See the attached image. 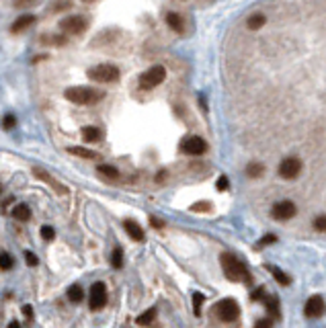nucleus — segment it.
I'll use <instances>...</instances> for the list:
<instances>
[{"label":"nucleus","instance_id":"f257e3e1","mask_svg":"<svg viewBox=\"0 0 326 328\" xmlns=\"http://www.w3.org/2000/svg\"><path fill=\"white\" fill-rule=\"evenodd\" d=\"M220 263H222V269H224V275L228 277L230 281H250V273L249 269L244 267V263H240L238 258L230 252H224L220 256Z\"/></svg>","mask_w":326,"mask_h":328},{"label":"nucleus","instance_id":"f3484780","mask_svg":"<svg viewBox=\"0 0 326 328\" xmlns=\"http://www.w3.org/2000/svg\"><path fill=\"white\" fill-rule=\"evenodd\" d=\"M265 306H267V312H269L271 320H277V318H279V300H277V297L269 295L265 300Z\"/></svg>","mask_w":326,"mask_h":328},{"label":"nucleus","instance_id":"1a4fd4ad","mask_svg":"<svg viewBox=\"0 0 326 328\" xmlns=\"http://www.w3.org/2000/svg\"><path fill=\"white\" fill-rule=\"evenodd\" d=\"M91 310H101V308H105L107 304V287L103 281H96L93 283L91 287Z\"/></svg>","mask_w":326,"mask_h":328},{"label":"nucleus","instance_id":"cd10ccee","mask_svg":"<svg viewBox=\"0 0 326 328\" xmlns=\"http://www.w3.org/2000/svg\"><path fill=\"white\" fill-rule=\"evenodd\" d=\"M203 300H205V297H203L201 293H193V310H195L197 316L201 314V304H203Z\"/></svg>","mask_w":326,"mask_h":328},{"label":"nucleus","instance_id":"aec40b11","mask_svg":"<svg viewBox=\"0 0 326 328\" xmlns=\"http://www.w3.org/2000/svg\"><path fill=\"white\" fill-rule=\"evenodd\" d=\"M267 269H269L271 271V275L275 277V279H277L281 285H289L291 283V279H289V277L288 275H285L281 269H277V267H273V265H267Z\"/></svg>","mask_w":326,"mask_h":328},{"label":"nucleus","instance_id":"5701e85b","mask_svg":"<svg viewBox=\"0 0 326 328\" xmlns=\"http://www.w3.org/2000/svg\"><path fill=\"white\" fill-rule=\"evenodd\" d=\"M98 171V174H103V176H107V178H119V171H117L115 166H109V164H101L96 168Z\"/></svg>","mask_w":326,"mask_h":328},{"label":"nucleus","instance_id":"72a5a7b5","mask_svg":"<svg viewBox=\"0 0 326 328\" xmlns=\"http://www.w3.org/2000/svg\"><path fill=\"white\" fill-rule=\"evenodd\" d=\"M210 203H195L193 207H191V212H210Z\"/></svg>","mask_w":326,"mask_h":328},{"label":"nucleus","instance_id":"dca6fc26","mask_svg":"<svg viewBox=\"0 0 326 328\" xmlns=\"http://www.w3.org/2000/svg\"><path fill=\"white\" fill-rule=\"evenodd\" d=\"M101 129L98 127H93V125H86V127H82V140L84 142H88V144H95V142H98L101 140Z\"/></svg>","mask_w":326,"mask_h":328},{"label":"nucleus","instance_id":"f704fd0d","mask_svg":"<svg viewBox=\"0 0 326 328\" xmlns=\"http://www.w3.org/2000/svg\"><path fill=\"white\" fill-rule=\"evenodd\" d=\"M226 189H228V178L220 176L217 178V191H226Z\"/></svg>","mask_w":326,"mask_h":328},{"label":"nucleus","instance_id":"b1692460","mask_svg":"<svg viewBox=\"0 0 326 328\" xmlns=\"http://www.w3.org/2000/svg\"><path fill=\"white\" fill-rule=\"evenodd\" d=\"M29 215H31V212H29L27 205H15L13 217H17V220H29Z\"/></svg>","mask_w":326,"mask_h":328},{"label":"nucleus","instance_id":"393cba45","mask_svg":"<svg viewBox=\"0 0 326 328\" xmlns=\"http://www.w3.org/2000/svg\"><path fill=\"white\" fill-rule=\"evenodd\" d=\"M261 174H263V164H259V162H252L246 168V176H250V178H256Z\"/></svg>","mask_w":326,"mask_h":328},{"label":"nucleus","instance_id":"473e14b6","mask_svg":"<svg viewBox=\"0 0 326 328\" xmlns=\"http://www.w3.org/2000/svg\"><path fill=\"white\" fill-rule=\"evenodd\" d=\"M254 328H273V320H271V318H263V320L256 322Z\"/></svg>","mask_w":326,"mask_h":328},{"label":"nucleus","instance_id":"2f4dec72","mask_svg":"<svg viewBox=\"0 0 326 328\" xmlns=\"http://www.w3.org/2000/svg\"><path fill=\"white\" fill-rule=\"evenodd\" d=\"M25 261L31 265V267H37V263H39V261H37V256H35L31 251H27V252H25Z\"/></svg>","mask_w":326,"mask_h":328},{"label":"nucleus","instance_id":"f8f14e48","mask_svg":"<svg viewBox=\"0 0 326 328\" xmlns=\"http://www.w3.org/2000/svg\"><path fill=\"white\" fill-rule=\"evenodd\" d=\"M33 174L39 178V181H45L47 185H52V189L54 191H58V193H66V187L60 183V181H56V178L49 174V173H45V171H41V168H35L33 171Z\"/></svg>","mask_w":326,"mask_h":328},{"label":"nucleus","instance_id":"c9c22d12","mask_svg":"<svg viewBox=\"0 0 326 328\" xmlns=\"http://www.w3.org/2000/svg\"><path fill=\"white\" fill-rule=\"evenodd\" d=\"M275 240H277V238H275L273 234H269V236H265L263 240H259V246H267V244H273Z\"/></svg>","mask_w":326,"mask_h":328},{"label":"nucleus","instance_id":"ddd939ff","mask_svg":"<svg viewBox=\"0 0 326 328\" xmlns=\"http://www.w3.org/2000/svg\"><path fill=\"white\" fill-rule=\"evenodd\" d=\"M123 228H125V232L134 238V240H137V242H142V240H144V230H142V226L137 224V222H134V220H125V222H123Z\"/></svg>","mask_w":326,"mask_h":328},{"label":"nucleus","instance_id":"4c0bfd02","mask_svg":"<svg viewBox=\"0 0 326 328\" xmlns=\"http://www.w3.org/2000/svg\"><path fill=\"white\" fill-rule=\"evenodd\" d=\"M263 295H265V289H263V287H259V289H256V291L252 293V300H254V302H259Z\"/></svg>","mask_w":326,"mask_h":328},{"label":"nucleus","instance_id":"9d476101","mask_svg":"<svg viewBox=\"0 0 326 328\" xmlns=\"http://www.w3.org/2000/svg\"><path fill=\"white\" fill-rule=\"evenodd\" d=\"M271 215L275 217V220H291V217L295 215V205L289 201V199H283V201H277L273 205L271 210Z\"/></svg>","mask_w":326,"mask_h":328},{"label":"nucleus","instance_id":"412c9836","mask_svg":"<svg viewBox=\"0 0 326 328\" xmlns=\"http://www.w3.org/2000/svg\"><path fill=\"white\" fill-rule=\"evenodd\" d=\"M68 300L70 302H74V304H78V302H82V295H84V291H82V287L80 285H72V287H68Z\"/></svg>","mask_w":326,"mask_h":328},{"label":"nucleus","instance_id":"39448f33","mask_svg":"<svg viewBox=\"0 0 326 328\" xmlns=\"http://www.w3.org/2000/svg\"><path fill=\"white\" fill-rule=\"evenodd\" d=\"M179 150L183 154H189V156H201L207 150V144H205L203 137H199V135H187V137H183V140H181Z\"/></svg>","mask_w":326,"mask_h":328},{"label":"nucleus","instance_id":"6ab92c4d","mask_svg":"<svg viewBox=\"0 0 326 328\" xmlns=\"http://www.w3.org/2000/svg\"><path fill=\"white\" fill-rule=\"evenodd\" d=\"M154 318H156V308H150V310H146V312H142L140 316H137L135 322L140 326H148V324L154 322Z\"/></svg>","mask_w":326,"mask_h":328},{"label":"nucleus","instance_id":"2eb2a0df","mask_svg":"<svg viewBox=\"0 0 326 328\" xmlns=\"http://www.w3.org/2000/svg\"><path fill=\"white\" fill-rule=\"evenodd\" d=\"M166 25H169L174 33H183V29H185L183 17L179 13H169V15H166Z\"/></svg>","mask_w":326,"mask_h":328},{"label":"nucleus","instance_id":"ea45409f","mask_svg":"<svg viewBox=\"0 0 326 328\" xmlns=\"http://www.w3.org/2000/svg\"><path fill=\"white\" fill-rule=\"evenodd\" d=\"M68 6H70V2H58L54 6V11H62V8H68Z\"/></svg>","mask_w":326,"mask_h":328},{"label":"nucleus","instance_id":"4468645a","mask_svg":"<svg viewBox=\"0 0 326 328\" xmlns=\"http://www.w3.org/2000/svg\"><path fill=\"white\" fill-rule=\"evenodd\" d=\"M35 23V17L33 15H23V17H19L17 21L13 23V27H11V31L13 33H21V31H25V29H29Z\"/></svg>","mask_w":326,"mask_h":328},{"label":"nucleus","instance_id":"6e6552de","mask_svg":"<svg viewBox=\"0 0 326 328\" xmlns=\"http://www.w3.org/2000/svg\"><path fill=\"white\" fill-rule=\"evenodd\" d=\"M300 171H302V162H300V158H295V156L285 158V160L279 164V176L288 178V181H291V178L298 176Z\"/></svg>","mask_w":326,"mask_h":328},{"label":"nucleus","instance_id":"c85d7f7f","mask_svg":"<svg viewBox=\"0 0 326 328\" xmlns=\"http://www.w3.org/2000/svg\"><path fill=\"white\" fill-rule=\"evenodd\" d=\"M314 228L318 232H326V215H318V217H316V220H314Z\"/></svg>","mask_w":326,"mask_h":328},{"label":"nucleus","instance_id":"4be33fe9","mask_svg":"<svg viewBox=\"0 0 326 328\" xmlns=\"http://www.w3.org/2000/svg\"><path fill=\"white\" fill-rule=\"evenodd\" d=\"M68 152L74 154V156H80V158H86V160H96L98 154L91 152V150H84V148H68Z\"/></svg>","mask_w":326,"mask_h":328},{"label":"nucleus","instance_id":"a19ab883","mask_svg":"<svg viewBox=\"0 0 326 328\" xmlns=\"http://www.w3.org/2000/svg\"><path fill=\"white\" fill-rule=\"evenodd\" d=\"M6 328H21V324H19V322H11V324H8Z\"/></svg>","mask_w":326,"mask_h":328},{"label":"nucleus","instance_id":"0eeeda50","mask_svg":"<svg viewBox=\"0 0 326 328\" xmlns=\"http://www.w3.org/2000/svg\"><path fill=\"white\" fill-rule=\"evenodd\" d=\"M60 29L64 33H70V35H78V33H84L86 31V19L84 17H66L60 21Z\"/></svg>","mask_w":326,"mask_h":328},{"label":"nucleus","instance_id":"f03ea898","mask_svg":"<svg viewBox=\"0 0 326 328\" xmlns=\"http://www.w3.org/2000/svg\"><path fill=\"white\" fill-rule=\"evenodd\" d=\"M64 96L76 105H91V103L101 101L105 95L101 91H96V88H91V86H72L64 93Z\"/></svg>","mask_w":326,"mask_h":328},{"label":"nucleus","instance_id":"a211bd4d","mask_svg":"<svg viewBox=\"0 0 326 328\" xmlns=\"http://www.w3.org/2000/svg\"><path fill=\"white\" fill-rule=\"evenodd\" d=\"M265 21H267V17L263 13H254V15H250L249 19H246V27H249L250 31H256V29H261L265 25Z\"/></svg>","mask_w":326,"mask_h":328},{"label":"nucleus","instance_id":"7c9ffc66","mask_svg":"<svg viewBox=\"0 0 326 328\" xmlns=\"http://www.w3.org/2000/svg\"><path fill=\"white\" fill-rule=\"evenodd\" d=\"M41 236L45 238V240H54V236H56L54 228H52V226H43V228H41Z\"/></svg>","mask_w":326,"mask_h":328},{"label":"nucleus","instance_id":"e433bc0d","mask_svg":"<svg viewBox=\"0 0 326 328\" xmlns=\"http://www.w3.org/2000/svg\"><path fill=\"white\" fill-rule=\"evenodd\" d=\"M23 314H25L27 320H31V318H33V308L31 306H23Z\"/></svg>","mask_w":326,"mask_h":328},{"label":"nucleus","instance_id":"bb28decb","mask_svg":"<svg viewBox=\"0 0 326 328\" xmlns=\"http://www.w3.org/2000/svg\"><path fill=\"white\" fill-rule=\"evenodd\" d=\"M13 267V256L8 252H0V269L2 271H8Z\"/></svg>","mask_w":326,"mask_h":328},{"label":"nucleus","instance_id":"58836bf2","mask_svg":"<svg viewBox=\"0 0 326 328\" xmlns=\"http://www.w3.org/2000/svg\"><path fill=\"white\" fill-rule=\"evenodd\" d=\"M150 224H152V228H162L164 226L160 220H156V217H150Z\"/></svg>","mask_w":326,"mask_h":328},{"label":"nucleus","instance_id":"79ce46f5","mask_svg":"<svg viewBox=\"0 0 326 328\" xmlns=\"http://www.w3.org/2000/svg\"><path fill=\"white\" fill-rule=\"evenodd\" d=\"M23 2H31V0H17V4H23Z\"/></svg>","mask_w":326,"mask_h":328},{"label":"nucleus","instance_id":"423d86ee","mask_svg":"<svg viewBox=\"0 0 326 328\" xmlns=\"http://www.w3.org/2000/svg\"><path fill=\"white\" fill-rule=\"evenodd\" d=\"M213 310H215L217 318H220V320H224V322H234L236 318L240 316V308H238V304H236L234 300H222V302H217Z\"/></svg>","mask_w":326,"mask_h":328},{"label":"nucleus","instance_id":"20e7f679","mask_svg":"<svg viewBox=\"0 0 326 328\" xmlns=\"http://www.w3.org/2000/svg\"><path fill=\"white\" fill-rule=\"evenodd\" d=\"M164 78H166L164 66H152L150 70H146L140 76V86L144 88V91H150V88H156L160 82H164Z\"/></svg>","mask_w":326,"mask_h":328},{"label":"nucleus","instance_id":"7ed1b4c3","mask_svg":"<svg viewBox=\"0 0 326 328\" xmlns=\"http://www.w3.org/2000/svg\"><path fill=\"white\" fill-rule=\"evenodd\" d=\"M88 78L95 80V82H103V84L117 82L119 80V68L113 66V64H98V66L88 70Z\"/></svg>","mask_w":326,"mask_h":328},{"label":"nucleus","instance_id":"c756f323","mask_svg":"<svg viewBox=\"0 0 326 328\" xmlns=\"http://www.w3.org/2000/svg\"><path fill=\"white\" fill-rule=\"evenodd\" d=\"M15 123H17V119H15V115H4V119H2V129H13L15 127Z\"/></svg>","mask_w":326,"mask_h":328},{"label":"nucleus","instance_id":"a878e982","mask_svg":"<svg viewBox=\"0 0 326 328\" xmlns=\"http://www.w3.org/2000/svg\"><path fill=\"white\" fill-rule=\"evenodd\" d=\"M111 263H113V267H117V269H121V267H123V251H121V248H119V246H117V248H115V251H113V256H111Z\"/></svg>","mask_w":326,"mask_h":328},{"label":"nucleus","instance_id":"9b49d317","mask_svg":"<svg viewBox=\"0 0 326 328\" xmlns=\"http://www.w3.org/2000/svg\"><path fill=\"white\" fill-rule=\"evenodd\" d=\"M324 310H326V304L320 295H312L304 306V314L308 318H320L324 314Z\"/></svg>","mask_w":326,"mask_h":328}]
</instances>
